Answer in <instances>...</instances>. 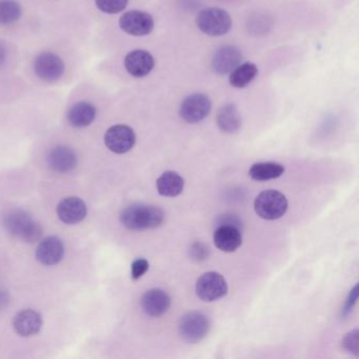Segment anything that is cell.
Here are the masks:
<instances>
[{
    "label": "cell",
    "instance_id": "f1b7e54d",
    "mask_svg": "<svg viewBox=\"0 0 359 359\" xmlns=\"http://www.w3.org/2000/svg\"><path fill=\"white\" fill-rule=\"evenodd\" d=\"M148 270V260L144 259V258H138V259H136L135 262L132 264V278H133L134 280H137V279H140V277L144 276Z\"/></svg>",
    "mask_w": 359,
    "mask_h": 359
},
{
    "label": "cell",
    "instance_id": "d6986e66",
    "mask_svg": "<svg viewBox=\"0 0 359 359\" xmlns=\"http://www.w3.org/2000/svg\"><path fill=\"white\" fill-rule=\"evenodd\" d=\"M216 123L224 133H236L241 127V116L238 109L233 104H224L218 111Z\"/></svg>",
    "mask_w": 359,
    "mask_h": 359
},
{
    "label": "cell",
    "instance_id": "603a6c76",
    "mask_svg": "<svg viewBox=\"0 0 359 359\" xmlns=\"http://www.w3.org/2000/svg\"><path fill=\"white\" fill-rule=\"evenodd\" d=\"M285 173V167L278 163H257L252 165L250 177L256 182L276 180Z\"/></svg>",
    "mask_w": 359,
    "mask_h": 359
},
{
    "label": "cell",
    "instance_id": "44dd1931",
    "mask_svg": "<svg viewBox=\"0 0 359 359\" xmlns=\"http://www.w3.org/2000/svg\"><path fill=\"white\" fill-rule=\"evenodd\" d=\"M156 187L161 196L176 197L184 191V180L176 172L167 171L157 180Z\"/></svg>",
    "mask_w": 359,
    "mask_h": 359
},
{
    "label": "cell",
    "instance_id": "f546056e",
    "mask_svg": "<svg viewBox=\"0 0 359 359\" xmlns=\"http://www.w3.org/2000/svg\"><path fill=\"white\" fill-rule=\"evenodd\" d=\"M357 298H358V285H356L353 287L352 291L350 292L348 298H346V306H344V310H342L344 316L350 314L351 311L353 310L355 304H356Z\"/></svg>",
    "mask_w": 359,
    "mask_h": 359
},
{
    "label": "cell",
    "instance_id": "d6a6232c",
    "mask_svg": "<svg viewBox=\"0 0 359 359\" xmlns=\"http://www.w3.org/2000/svg\"><path fill=\"white\" fill-rule=\"evenodd\" d=\"M9 302V296L6 292L0 290V308H4Z\"/></svg>",
    "mask_w": 359,
    "mask_h": 359
},
{
    "label": "cell",
    "instance_id": "9c48e42d",
    "mask_svg": "<svg viewBox=\"0 0 359 359\" xmlns=\"http://www.w3.org/2000/svg\"><path fill=\"white\" fill-rule=\"evenodd\" d=\"M121 30L132 36H146L154 29V20L146 12L130 11L119 20Z\"/></svg>",
    "mask_w": 359,
    "mask_h": 359
},
{
    "label": "cell",
    "instance_id": "30bf717a",
    "mask_svg": "<svg viewBox=\"0 0 359 359\" xmlns=\"http://www.w3.org/2000/svg\"><path fill=\"white\" fill-rule=\"evenodd\" d=\"M34 71L41 81L54 83L65 73V64L60 56L50 52L39 54L34 62Z\"/></svg>",
    "mask_w": 359,
    "mask_h": 359
},
{
    "label": "cell",
    "instance_id": "6da1fadb",
    "mask_svg": "<svg viewBox=\"0 0 359 359\" xmlns=\"http://www.w3.org/2000/svg\"><path fill=\"white\" fill-rule=\"evenodd\" d=\"M121 222L128 230H152L163 224L165 222V213L156 205L133 203L123 210Z\"/></svg>",
    "mask_w": 359,
    "mask_h": 359
},
{
    "label": "cell",
    "instance_id": "7a4b0ae2",
    "mask_svg": "<svg viewBox=\"0 0 359 359\" xmlns=\"http://www.w3.org/2000/svg\"><path fill=\"white\" fill-rule=\"evenodd\" d=\"M4 224L12 236L26 243L39 241L43 234L41 224L24 210L14 209L8 212L4 218Z\"/></svg>",
    "mask_w": 359,
    "mask_h": 359
},
{
    "label": "cell",
    "instance_id": "5bb4252c",
    "mask_svg": "<svg viewBox=\"0 0 359 359\" xmlns=\"http://www.w3.org/2000/svg\"><path fill=\"white\" fill-rule=\"evenodd\" d=\"M87 205L79 197L62 199L57 205V215L67 224H76L87 216Z\"/></svg>",
    "mask_w": 359,
    "mask_h": 359
},
{
    "label": "cell",
    "instance_id": "8fae6325",
    "mask_svg": "<svg viewBox=\"0 0 359 359\" xmlns=\"http://www.w3.org/2000/svg\"><path fill=\"white\" fill-rule=\"evenodd\" d=\"M125 67L128 73L136 79H142L152 72L155 60L146 50H134L125 58Z\"/></svg>",
    "mask_w": 359,
    "mask_h": 359
},
{
    "label": "cell",
    "instance_id": "83f0119b",
    "mask_svg": "<svg viewBox=\"0 0 359 359\" xmlns=\"http://www.w3.org/2000/svg\"><path fill=\"white\" fill-rule=\"evenodd\" d=\"M191 257L196 262H203L209 256V248L203 243H194L191 245Z\"/></svg>",
    "mask_w": 359,
    "mask_h": 359
},
{
    "label": "cell",
    "instance_id": "4316f807",
    "mask_svg": "<svg viewBox=\"0 0 359 359\" xmlns=\"http://www.w3.org/2000/svg\"><path fill=\"white\" fill-rule=\"evenodd\" d=\"M342 346L348 353H352L356 356L358 355V330H353L344 336L342 339Z\"/></svg>",
    "mask_w": 359,
    "mask_h": 359
},
{
    "label": "cell",
    "instance_id": "2e32d148",
    "mask_svg": "<svg viewBox=\"0 0 359 359\" xmlns=\"http://www.w3.org/2000/svg\"><path fill=\"white\" fill-rule=\"evenodd\" d=\"M213 239L216 248L226 253L236 251L243 243L241 229L234 226H226V224L217 226V229L214 232Z\"/></svg>",
    "mask_w": 359,
    "mask_h": 359
},
{
    "label": "cell",
    "instance_id": "ba28073f",
    "mask_svg": "<svg viewBox=\"0 0 359 359\" xmlns=\"http://www.w3.org/2000/svg\"><path fill=\"white\" fill-rule=\"evenodd\" d=\"M136 142L135 132L126 125L111 127L104 135V144L116 154H125L133 149Z\"/></svg>",
    "mask_w": 359,
    "mask_h": 359
},
{
    "label": "cell",
    "instance_id": "7c38bea8",
    "mask_svg": "<svg viewBox=\"0 0 359 359\" xmlns=\"http://www.w3.org/2000/svg\"><path fill=\"white\" fill-rule=\"evenodd\" d=\"M142 310L151 317H161L169 311L171 298L161 289H151L142 295Z\"/></svg>",
    "mask_w": 359,
    "mask_h": 359
},
{
    "label": "cell",
    "instance_id": "4dcf8cb0",
    "mask_svg": "<svg viewBox=\"0 0 359 359\" xmlns=\"http://www.w3.org/2000/svg\"><path fill=\"white\" fill-rule=\"evenodd\" d=\"M216 224H217V226L226 224V226H237V228L239 229H241V226H243V222H241V219H239L237 216L228 215V214H226V215L220 216V217L218 218L217 222H216Z\"/></svg>",
    "mask_w": 359,
    "mask_h": 359
},
{
    "label": "cell",
    "instance_id": "52a82bcc",
    "mask_svg": "<svg viewBox=\"0 0 359 359\" xmlns=\"http://www.w3.org/2000/svg\"><path fill=\"white\" fill-rule=\"evenodd\" d=\"M211 100L205 94L189 95L180 104V115L186 123H198L211 112Z\"/></svg>",
    "mask_w": 359,
    "mask_h": 359
},
{
    "label": "cell",
    "instance_id": "cb8c5ba5",
    "mask_svg": "<svg viewBox=\"0 0 359 359\" xmlns=\"http://www.w3.org/2000/svg\"><path fill=\"white\" fill-rule=\"evenodd\" d=\"M22 14V7L16 0H0V25L14 24Z\"/></svg>",
    "mask_w": 359,
    "mask_h": 359
},
{
    "label": "cell",
    "instance_id": "277c9868",
    "mask_svg": "<svg viewBox=\"0 0 359 359\" xmlns=\"http://www.w3.org/2000/svg\"><path fill=\"white\" fill-rule=\"evenodd\" d=\"M254 209L256 214L264 219H278L287 212V199L278 191H264L256 197L254 201Z\"/></svg>",
    "mask_w": 359,
    "mask_h": 359
},
{
    "label": "cell",
    "instance_id": "4fadbf2b",
    "mask_svg": "<svg viewBox=\"0 0 359 359\" xmlns=\"http://www.w3.org/2000/svg\"><path fill=\"white\" fill-rule=\"evenodd\" d=\"M243 54L234 46L220 48L212 60V68L220 75L230 74L237 66L241 64Z\"/></svg>",
    "mask_w": 359,
    "mask_h": 359
},
{
    "label": "cell",
    "instance_id": "5b68a950",
    "mask_svg": "<svg viewBox=\"0 0 359 359\" xmlns=\"http://www.w3.org/2000/svg\"><path fill=\"white\" fill-rule=\"evenodd\" d=\"M211 323L207 315L197 311L186 313L178 325L180 337L189 344H197L209 334Z\"/></svg>",
    "mask_w": 359,
    "mask_h": 359
},
{
    "label": "cell",
    "instance_id": "ac0fdd59",
    "mask_svg": "<svg viewBox=\"0 0 359 359\" xmlns=\"http://www.w3.org/2000/svg\"><path fill=\"white\" fill-rule=\"evenodd\" d=\"M15 331L24 337L35 335L43 327V318L39 312L34 310L20 311L13 320Z\"/></svg>",
    "mask_w": 359,
    "mask_h": 359
},
{
    "label": "cell",
    "instance_id": "7402d4cb",
    "mask_svg": "<svg viewBox=\"0 0 359 359\" xmlns=\"http://www.w3.org/2000/svg\"><path fill=\"white\" fill-rule=\"evenodd\" d=\"M257 74V66L253 62H248L239 65L230 73L229 81L232 87L243 89L249 86L255 79Z\"/></svg>",
    "mask_w": 359,
    "mask_h": 359
},
{
    "label": "cell",
    "instance_id": "9a60e30c",
    "mask_svg": "<svg viewBox=\"0 0 359 359\" xmlns=\"http://www.w3.org/2000/svg\"><path fill=\"white\" fill-rule=\"evenodd\" d=\"M65 247L58 237L50 236L41 241L36 250V258L45 266H55L62 262Z\"/></svg>",
    "mask_w": 359,
    "mask_h": 359
},
{
    "label": "cell",
    "instance_id": "e0dca14e",
    "mask_svg": "<svg viewBox=\"0 0 359 359\" xmlns=\"http://www.w3.org/2000/svg\"><path fill=\"white\" fill-rule=\"evenodd\" d=\"M48 165L58 173H68L77 165L76 153L69 147H55L48 155Z\"/></svg>",
    "mask_w": 359,
    "mask_h": 359
},
{
    "label": "cell",
    "instance_id": "484cf974",
    "mask_svg": "<svg viewBox=\"0 0 359 359\" xmlns=\"http://www.w3.org/2000/svg\"><path fill=\"white\" fill-rule=\"evenodd\" d=\"M249 22L250 31L255 33V34L266 33L268 31V28H270L269 18L266 15H262V14H257L255 18H250Z\"/></svg>",
    "mask_w": 359,
    "mask_h": 359
},
{
    "label": "cell",
    "instance_id": "1f68e13d",
    "mask_svg": "<svg viewBox=\"0 0 359 359\" xmlns=\"http://www.w3.org/2000/svg\"><path fill=\"white\" fill-rule=\"evenodd\" d=\"M6 60H7V50H6L5 45L0 43V66H3Z\"/></svg>",
    "mask_w": 359,
    "mask_h": 359
},
{
    "label": "cell",
    "instance_id": "d4e9b609",
    "mask_svg": "<svg viewBox=\"0 0 359 359\" xmlns=\"http://www.w3.org/2000/svg\"><path fill=\"white\" fill-rule=\"evenodd\" d=\"M100 11L107 14H117L127 8L129 0H95Z\"/></svg>",
    "mask_w": 359,
    "mask_h": 359
},
{
    "label": "cell",
    "instance_id": "8992f818",
    "mask_svg": "<svg viewBox=\"0 0 359 359\" xmlns=\"http://www.w3.org/2000/svg\"><path fill=\"white\" fill-rule=\"evenodd\" d=\"M228 293V285L222 275L217 272H207L199 277L196 283V294L201 300L216 302Z\"/></svg>",
    "mask_w": 359,
    "mask_h": 359
},
{
    "label": "cell",
    "instance_id": "3957f363",
    "mask_svg": "<svg viewBox=\"0 0 359 359\" xmlns=\"http://www.w3.org/2000/svg\"><path fill=\"white\" fill-rule=\"evenodd\" d=\"M196 25L201 32L209 36H222L231 30L232 18L224 9L208 8L199 12Z\"/></svg>",
    "mask_w": 359,
    "mask_h": 359
},
{
    "label": "cell",
    "instance_id": "ffe728a7",
    "mask_svg": "<svg viewBox=\"0 0 359 359\" xmlns=\"http://www.w3.org/2000/svg\"><path fill=\"white\" fill-rule=\"evenodd\" d=\"M96 108L90 102H81L73 104L68 112V121L75 128H86L93 123Z\"/></svg>",
    "mask_w": 359,
    "mask_h": 359
}]
</instances>
